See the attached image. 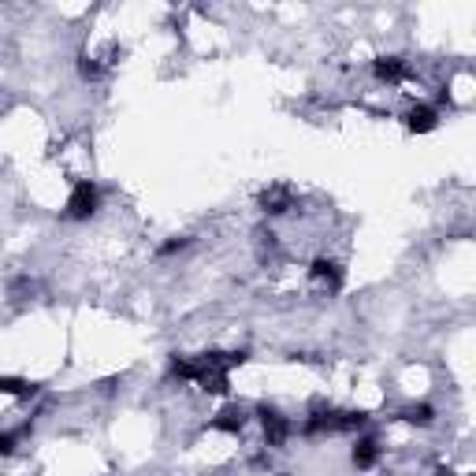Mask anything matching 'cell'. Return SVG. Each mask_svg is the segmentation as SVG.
Listing matches in <instances>:
<instances>
[{"instance_id":"obj_10","label":"cell","mask_w":476,"mask_h":476,"mask_svg":"<svg viewBox=\"0 0 476 476\" xmlns=\"http://www.w3.org/2000/svg\"><path fill=\"white\" fill-rule=\"evenodd\" d=\"M19 443V432H0V458H8Z\"/></svg>"},{"instance_id":"obj_1","label":"cell","mask_w":476,"mask_h":476,"mask_svg":"<svg viewBox=\"0 0 476 476\" xmlns=\"http://www.w3.org/2000/svg\"><path fill=\"white\" fill-rule=\"evenodd\" d=\"M97 209H101V190H97V183H90V179H79L67 194L64 216L67 220H90V216H97Z\"/></svg>"},{"instance_id":"obj_8","label":"cell","mask_w":476,"mask_h":476,"mask_svg":"<svg viewBox=\"0 0 476 476\" xmlns=\"http://www.w3.org/2000/svg\"><path fill=\"white\" fill-rule=\"evenodd\" d=\"M246 424H249V410H246V406H231V410L216 413L212 428H216V432H242Z\"/></svg>"},{"instance_id":"obj_3","label":"cell","mask_w":476,"mask_h":476,"mask_svg":"<svg viewBox=\"0 0 476 476\" xmlns=\"http://www.w3.org/2000/svg\"><path fill=\"white\" fill-rule=\"evenodd\" d=\"M309 283L320 290V294H335L342 287V264L332 261V257H316L313 268H309Z\"/></svg>"},{"instance_id":"obj_7","label":"cell","mask_w":476,"mask_h":476,"mask_svg":"<svg viewBox=\"0 0 476 476\" xmlns=\"http://www.w3.org/2000/svg\"><path fill=\"white\" fill-rule=\"evenodd\" d=\"M406 127H410L413 134L436 131V127H439V108H436V105H413V108L406 112Z\"/></svg>"},{"instance_id":"obj_9","label":"cell","mask_w":476,"mask_h":476,"mask_svg":"<svg viewBox=\"0 0 476 476\" xmlns=\"http://www.w3.org/2000/svg\"><path fill=\"white\" fill-rule=\"evenodd\" d=\"M406 424H417V428H428V424H436V410L428 402H413L406 410Z\"/></svg>"},{"instance_id":"obj_5","label":"cell","mask_w":476,"mask_h":476,"mask_svg":"<svg viewBox=\"0 0 476 476\" xmlns=\"http://www.w3.org/2000/svg\"><path fill=\"white\" fill-rule=\"evenodd\" d=\"M372 74H376V82H384V86H398V82H406L410 79V64L402 56H376L372 60Z\"/></svg>"},{"instance_id":"obj_6","label":"cell","mask_w":476,"mask_h":476,"mask_svg":"<svg viewBox=\"0 0 476 476\" xmlns=\"http://www.w3.org/2000/svg\"><path fill=\"white\" fill-rule=\"evenodd\" d=\"M380 458H384V446H380V439H372V436H361V439H354V450H350V462H354V469L368 472V469H376V465H380Z\"/></svg>"},{"instance_id":"obj_2","label":"cell","mask_w":476,"mask_h":476,"mask_svg":"<svg viewBox=\"0 0 476 476\" xmlns=\"http://www.w3.org/2000/svg\"><path fill=\"white\" fill-rule=\"evenodd\" d=\"M257 420H261V432H264V446H283V443L290 439V432H294L290 417H283L280 410L261 406V410H257Z\"/></svg>"},{"instance_id":"obj_4","label":"cell","mask_w":476,"mask_h":476,"mask_svg":"<svg viewBox=\"0 0 476 476\" xmlns=\"http://www.w3.org/2000/svg\"><path fill=\"white\" fill-rule=\"evenodd\" d=\"M294 209V186L290 183H272L268 190H261V212L264 216H283Z\"/></svg>"}]
</instances>
